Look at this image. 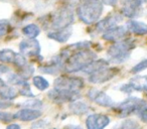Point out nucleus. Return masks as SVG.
I'll return each instance as SVG.
<instances>
[{
    "instance_id": "obj_1",
    "label": "nucleus",
    "mask_w": 147,
    "mask_h": 129,
    "mask_svg": "<svg viewBox=\"0 0 147 129\" xmlns=\"http://www.w3.org/2000/svg\"><path fill=\"white\" fill-rule=\"evenodd\" d=\"M103 12V3L100 0H86L77 8V15L86 24L97 21Z\"/></svg>"
},
{
    "instance_id": "obj_2",
    "label": "nucleus",
    "mask_w": 147,
    "mask_h": 129,
    "mask_svg": "<svg viewBox=\"0 0 147 129\" xmlns=\"http://www.w3.org/2000/svg\"><path fill=\"white\" fill-rule=\"evenodd\" d=\"M97 53L91 51L90 49H81L67 57L65 63V69L67 73H75L82 71L91 61L96 59Z\"/></svg>"
},
{
    "instance_id": "obj_3",
    "label": "nucleus",
    "mask_w": 147,
    "mask_h": 129,
    "mask_svg": "<svg viewBox=\"0 0 147 129\" xmlns=\"http://www.w3.org/2000/svg\"><path fill=\"white\" fill-rule=\"evenodd\" d=\"M135 47V43L131 39L117 41L109 47L107 55L110 57V61L114 63H121L129 59L131 51Z\"/></svg>"
},
{
    "instance_id": "obj_4",
    "label": "nucleus",
    "mask_w": 147,
    "mask_h": 129,
    "mask_svg": "<svg viewBox=\"0 0 147 129\" xmlns=\"http://www.w3.org/2000/svg\"><path fill=\"white\" fill-rule=\"evenodd\" d=\"M143 105H146V102L141 99H139L138 97H130V98L126 99L125 101L121 103H118L114 106L113 105V110L115 112H117L119 117L123 118V117H127L129 115H131L132 113H136L140 107H142Z\"/></svg>"
},
{
    "instance_id": "obj_5",
    "label": "nucleus",
    "mask_w": 147,
    "mask_h": 129,
    "mask_svg": "<svg viewBox=\"0 0 147 129\" xmlns=\"http://www.w3.org/2000/svg\"><path fill=\"white\" fill-rule=\"evenodd\" d=\"M75 14L74 10L69 7L59 9L55 13L51 15V27L53 29H61L71 25L74 22Z\"/></svg>"
},
{
    "instance_id": "obj_6",
    "label": "nucleus",
    "mask_w": 147,
    "mask_h": 129,
    "mask_svg": "<svg viewBox=\"0 0 147 129\" xmlns=\"http://www.w3.org/2000/svg\"><path fill=\"white\" fill-rule=\"evenodd\" d=\"M84 87V81L81 78H77V77L61 76L59 78L55 79V89H59V90L80 92Z\"/></svg>"
},
{
    "instance_id": "obj_7",
    "label": "nucleus",
    "mask_w": 147,
    "mask_h": 129,
    "mask_svg": "<svg viewBox=\"0 0 147 129\" xmlns=\"http://www.w3.org/2000/svg\"><path fill=\"white\" fill-rule=\"evenodd\" d=\"M47 96L51 100L55 101V103H65L73 102L80 97V92H73L67 90H59L53 89L47 93Z\"/></svg>"
},
{
    "instance_id": "obj_8",
    "label": "nucleus",
    "mask_w": 147,
    "mask_h": 129,
    "mask_svg": "<svg viewBox=\"0 0 147 129\" xmlns=\"http://www.w3.org/2000/svg\"><path fill=\"white\" fill-rule=\"evenodd\" d=\"M119 72L118 69L116 68H104L101 70L94 72L93 74L90 75L89 81L92 84H103L105 82H108L112 78H114Z\"/></svg>"
},
{
    "instance_id": "obj_9",
    "label": "nucleus",
    "mask_w": 147,
    "mask_h": 129,
    "mask_svg": "<svg viewBox=\"0 0 147 129\" xmlns=\"http://www.w3.org/2000/svg\"><path fill=\"white\" fill-rule=\"evenodd\" d=\"M19 49H20V53L24 55L36 57L40 53V45L38 41L34 38L26 39L19 43Z\"/></svg>"
},
{
    "instance_id": "obj_10",
    "label": "nucleus",
    "mask_w": 147,
    "mask_h": 129,
    "mask_svg": "<svg viewBox=\"0 0 147 129\" xmlns=\"http://www.w3.org/2000/svg\"><path fill=\"white\" fill-rule=\"evenodd\" d=\"M88 97L93 102L100 105V106L111 107L114 105V101L112 100V98L109 95H107L103 91L97 90V89H91L88 92Z\"/></svg>"
},
{
    "instance_id": "obj_11",
    "label": "nucleus",
    "mask_w": 147,
    "mask_h": 129,
    "mask_svg": "<svg viewBox=\"0 0 147 129\" xmlns=\"http://www.w3.org/2000/svg\"><path fill=\"white\" fill-rule=\"evenodd\" d=\"M110 123V118L104 114H92L87 118L86 124L89 129H101Z\"/></svg>"
},
{
    "instance_id": "obj_12",
    "label": "nucleus",
    "mask_w": 147,
    "mask_h": 129,
    "mask_svg": "<svg viewBox=\"0 0 147 129\" xmlns=\"http://www.w3.org/2000/svg\"><path fill=\"white\" fill-rule=\"evenodd\" d=\"M122 20L123 15L118 14V13H114V14L109 15L106 18L101 20L100 22H98V24L96 25V28L98 31H106L108 29L112 28V27L117 26V24L120 23Z\"/></svg>"
},
{
    "instance_id": "obj_13",
    "label": "nucleus",
    "mask_w": 147,
    "mask_h": 129,
    "mask_svg": "<svg viewBox=\"0 0 147 129\" xmlns=\"http://www.w3.org/2000/svg\"><path fill=\"white\" fill-rule=\"evenodd\" d=\"M127 33L126 26H114L108 30L104 31L103 38L108 41H117L124 37Z\"/></svg>"
},
{
    "instance_id": "obj_14",
    "label": "nucleus",
    "mask_w": 147,
    "mask_h": 129,
    "mask_svg": "<svg viewBox=\"0 0 147 129\" xmlns=\"http://www.w3.org/2000/svg\"><path fill=\"white\" fill-rule=\"evenodd\" d=\"M41 116V112L36 109H29V108H24L19 110L18 112H16L13 117L15 119H18L21 121H32L35 119L39 118Z\"/></svg>"
},
{
    "instance_id": "obj_15",
    "label": "nucleus",
    "mask_w": 147,
    "mask_h": 129,
    "mask_svg": "<svg viewBox=\"0 0 147 129\" xmlns=\"http://www.w3.org/2000/svg\"><path fill=\"white\" fill-rule=\"evenodd\" d=\"M71 33H73V27L69 25L65 28L57 29V31L47 33V37L57 41V43H65L71 37Z\"/></svg>"
},
{
    "instance_id": "obj_16",
    "label": "nucleus",
    "mask_w": 147,
    "mask_h": 129,
    "mask_svg": "<svg viewBox=\"0 0 147 129\" xmlns=\"http://www.w3.org/2000/svg\"><path fill=\"white\" fill-rule=\"evenodd\" d=\"M140 6L135 2L134 0H128L124 4L122 8V13L124 16L129 17V18H134L138 15Z\"/></svg>"
},
{
    "instance_id": "obj_17",
    "label": "nucleus",
    "mask_w": 147,
    "mask_h": 129,
    "mask_svg": "<svg viewBox=\"0 0 147 129\" xmlns=\"http://www.w3.org/2000/svg\"><path fill=\"white\" fill-rule=\"evenodd\" d=\"M126 28L135 34H146L147 33V24L141 21L130 20L126 23Z\"/></svg>"
},
{
    "instance_id": "obj_18",
    "label": "nucleus",
    "mask_w": 147,
    "mask_h": 129,
    "mask_svg": "<svg viewBox=\"0 0 147 129\" xmlns=\"http://www.w3.org/2000/svg\"><path fill=\"white\" fill-rule=\"evenodd\" d=\"M109 66V61H105V59H94L93 61H91L88 66H86L84 69H83V72L86 73L88 75L93 74L94 72H97V71L101 70V69L107 68Z\"/></svg>"
},
{
    "instance_id": "obj_19",
    "label": "nucleus",
    "mask_w": 147,
    "mask_h": 129,
    "mask_svg": "<svg viewBox=\"0 0 147 129\" xmlns=\"http://www.w3.org/2000/svg\"><path fill=\"white\" fill-rule=\"evenodd\" d=\"M134 91L147 90V76H136L129 82Z\"/></svg>"
},
{
    "instance_id": "obj_20",
    "label": "nucleus",
    "mask_w": 147,
    "mask_h": 129,
    "mask_svg": "<svg viewBox=\"0 0 147 129\" xmlns=\"http://www.w3.org/2000/svg\"><path fill=\"white\" fill-rule=\"evenodd\" d=\"M90 108L89 106L84 102H81V101H73V103L69 104V111H71L73 114L76 115H83L86 114L89 112Z\"/></svg>"
},
{
    "instance_id": "obj_21",
    "label": "nucleus",
    "mask_w": 147,
    "mask_h": 129,
    "mask_svg": "<svg viewBox=\"0 0 147 129\" xmlns=\"http://www.w3.org/2000/svg\"><path fill=\"white\" fill-rule=\"evenodd\" d=\"M17 96V91L13 87L8 86L5 83L4 85L0 86V98L4 100H12Z\"/></svg>"
},
{
    "instance_id": "obj_22",
    "label": "nucleus",
    "mask_w": 147,
    "mask_h": 129,
    "mask_svg": "<svg viewBox=\"0 0 147 129\" xmlns=\"http://www.w3.org/2000/svg\"><path fill=\"white\" fill-rule=\"evenodd\" d=\"M22 32L24 35L28 36L29 38H35V37L40 33V29H39V27L35 24H28V25H26V26L23 27Z\"/></svg>"
},
{
    "instance_id": "obj_23",
    "label": "nucleus",
    "mask_w": 147,
    "mask_h": 129,
    "mask_svg": "<svg viewBox=\"0 0 147 129\" xmlns=\"http://www.w3.org/2000/svg\"><path fill=\"white\" fill-rule=\"evenodd\" d=\"M15 55H16V53H14L12 49H2V51H0V61H2V63H13Z\"/></svg>"
},
{
    "instance_id": "obj_24",
    "label": "nucleus",
    "mask_w": 147,
    "mask_h": 129,
    "mask_svg": "<svg viewBox=\"0 0 147 129\" xmlns=\"http://www.w3.org/2000/svg\"><path fill=\"white\" fill-rule=\"evenodd\" d=\"M7 80L10 84L16 85V86H25V85H28V83L25 81V79H23L20 75L18 74H9L7 77Z\"/></svg>"
},
{
    "instance_id": "obj_25",
    "label": "nucleus",
    "mask_w": 147,
    "mask_h": 129,
    "mask_svg": "<svg viewBox=\"0 0 147 129\" xmlns=\"http://www.w3.org/2000/svg\"><path fill=\"white\" fill-rule=\"evenodd\" d=\"M32 83H33V85L35 86V88H37L39 91L47 90V89L49 88V82H47L45 78H42V77H40V76L33 77Z\"/></svg>"
},
{
    "instance_id": "obj_26",
    "label": "nucleus",
    "mask_w": 147,
    "mask_h": 129,
    "mask_svg": "<svg viewBox=\"0 0 147 129\" xmlns=\"http://www.w3.org/2000/svg\"><path fill=\"white\" fill-rule=\"evenodd\" d=\"M21 106L24 107V108H29V109H40L41 107L43 106V103L42 101L38 100V99H35V98H32V99H29V100L25 101L21 104Z\"/></svg>"
},
{
    "instance_id": "obj_27",
    "label": "nucleus",
    "mask_w": 147,
    "mask_h": 129,
    "mask_svg": "<svg viewBox=\"0 0 147 129\" xmlns=\"http://www.w3.org/2000/svg\"><path fill=\"white\" fill-rule=\"evenodd\" d=\"M61 69V66L57 65L55 63H51V65H47V66H45V67H40L39 68V71L45 74H49V75H55V74H57L59 72V70Z\"/></svg>"
},
{
    "instance_id": "obj_28",
    "label": "nucleus",
    "mask_w": 147,
    "mask_h": 129,
    "mask_svg": "<svg viewBox=\"0 0 147 129\" xmlns=\"http://www.w3.org/2000/svg\"><path fill=\"white\" fill-rule=\"evenodd\" d=\"M90 47H91V43H89V41H80V43H73V45H69L65 49L69 53L71 51H76V49L81 51V49H90Z\"/></svg>"
},
{
    "instance_id": "obj_29",
    "label": "nucleus",
    "mask_w": 147,
    "mask_h": 129,
    "mask_svg": "<svg viewBox=\"0 0 147 129\" xmlns=\"http://www.w3.org/2000/svg\"><path fill=\"white\" fill-rule=\"evenodd\" d=\"M20 69H21V72H20V74H18V75H20V76L22 77L23 79H25V80L30 78L31 75H32L33 72H34L33 67L29 66V65H25L24 67H22V68H20Z\"/></svg>"
},
{
    "instance_id": "obj_30",
    "label": "nucleus",
    "mask_w": 147,
    "mask_h": 129,
    "mask_svg": "<svg viewBox=\"0 0 147 129\" xmlns=\"http://www.w3.org/2000/svg\"><path fill=\"white\" fill-rule=\"evenodd\" d=\"M13 63H14L15 66L18 67V68H22L25 65H27V61L22 53H16L14 57V61H13Z\"/></svg>"
},
{
    "instance_id": "obj_31",
    "label": "nucleus",
    "mask_w": 147,
    "mask_h": 129,
    "mask_svg": "<svg viewBox=\"0 0 147 129\" xmlns=\"http://www.w3.org/2000/svg\"><path fill=\"white\" fill-rule=\"evenodd\" d=\"M145 69H147V59H143L142 61H140V63H137L136 66L133 67L131 72H132L133 74H138V73L142 72V71L145 70Z\"/></svg>"
},
{
    "instance_id": "obj_32",
    "label": "nucleus",
    "mask_w": 147,
    "mask_h": 129,
    "mask_svg": "<svg viewBox=\"0 0 147 129\" xmlns=\"http://www.w3.org/2000/svg\"><path fill=\"white\" fill-rule=\"evenodd\" d=\"M135 114L138 115V117L140 118V120L142 121V122L147 123V104L143 105L142 107H140Z\"/></svg>"
},
{
    "instance_id": "obj_33",
    "label": "nucleus",
    "mask_w": 147,
    "mask_h": 129,
    "mask_svg": "<svg viewBox=\"0 0 147 129\" xmlns=\"http://www.w3.org/2000/svg\"><path fill=\"white\" fill-rule=\"evenodd\" d=\"M9 29V22L5 19H1L0 20V37L6 34L7 31Z\"/></svg>"
},
{
    "instance_id": "obj_34",
    "label": "nucleus",
    "mask_w": 147,
    "mask_h": 129,
    "mask_svg": "<svg viewBox=\"0 0 147 129\" xmlns=\"http://www.w3.org/2000/svg\"><path fill=\"white\" fill-rule=\"evenodd\" d=\"M19 94L25 97H34V94L31 92L30 88H29V84L25 85V86H22V88L19 90Z\"/></svg>"
},
{
    "instance_id": "obj_35",
    "label": "nucleus",
    "mask_w": 147,
    "mask_h": 129,
    "mask_svg": "<svg viewBox=\"0 0 147 129\" xmlns=\"http://www.w3.org/2000/svg\"><path fill=\"white\" fill-rule=\"evenodd\" d=\"M13 118H14V117H13V115L11 114V113L0 111V121H3V122H10Z\"/></svg>"
},
{
    "instance_id": "obj_36",
    "label": "nucleus",
    "mask_w": 147,
    "mask_h": 129,
    "mask_svg": "<svg viewBox=\"0 0 147 129\" xmlns=\"http://www.w3.org/2000/svg\"><path fill=\"white\" fill-rule=\"evenodd\" d=\"M121 127H122V128H138L139 125L137 124L134 120H127L123 122Z\"/></svg>"
},
{
    "instance_id": "obj_37",
    "label": "nucleus",
    "mask_w": 147,
    "mask_h": 129,
    "mask_svg": "<svg viewBox=\"0 0 147 129\" xmlns=\"http://www.w3.org/2000/svg\"><path fill=\"white\" fill-rule=\"evenodd\" d=\"M120 91L121 92L127 93V94H130V93L134 90H133V88L131 87L130 84H125V85H123V86L120 87Z\"/></svg>"
},
{
    "instance_id": "obj_38",
    "label": "nucleus",
    "mask_w": 147,
    "mask_h": 129,
    "mask_svg": "<svg viewBox=\"0 0 147 129\" xmlns=\"http://www.w3.org/2000/svg\"><path fill=\"white\" fill-rule=\"evenodd\" d=\"M47 125V121H38L32 125V128H39V127H45Z\"/></svg>"
},
{
    "instance_id": "obj_39",
    "label": "nucleus",
    "mask_w": 147,
    "mask_h": 129,
    "mask_svg": "<svg viewBox=\"0 0 147 129\" xmlns=\"http://www.w3.org/2000/svg\"><path fill=\"white\" fill-rule=\"evenodd\" d=\"M117 2H118V0H102V3L109 5V6H114L117 4Z\"/></svg>"
},
{
    "instance_id": "obj_40",
    "label": "nucleus",
    "mask_w": 147,
    "mask_h": 129,
    "mask_svg": "<svg viewBox=\"0 0 147 129\" xmlns=\"http://www.w3.org/2000/svg\"><path fill=\"white\" fill-rule=\"evenodd\" d=\"M7 72H9V68L3 65H0V74H6Z\"/></svg>"
},
{
    "instance_id": "obj_41",
    "label": "nucleus",
    "mask_w": 147,
    "mask_h": 129,
    "mask_svg": "<svg viewBox=\"0 0 147 129\" xmlns=\"http://www.w3.org/2000/svg\"><path fill=\"white\" fill-rule=\"evenodd\" d=\"M134 1L139 5V6H141L142 4H144V3L147 2V0H134Z\"/></svg>"
},
{
    "instance_id": "obj_42",
    "label": "nucleus",
    "mask_w": 147,
    "mask_h": 129,
    "mask_svg": "<svg viewBox=\"0 0 147 129\" xmlns=\"http://www.w3.org/2000/svg\"><path fill=\"white\" fill-rule=\"evenodd\" d=\"M7 128H9V129H14V128L19 129V128H20V126H19V125H17V124H11V125H8V126H7Z\"/></svg>"
},
{
    "instance_id": "obj_43",
    "label": "nucleus",
    "mask_w": 147,
    "mask_h": 129,
    "mask_svg": "<svg viewBox=\"0 0 147 129\" xmlns=\"http://www.w3.org/2000/svg\"><path fill=\"white\" fill-rule=\"evenodd\" d=\"M5 84V82L2 80V79H0V86H2V85H4Z\"/></svg>"
}]
</instances>
